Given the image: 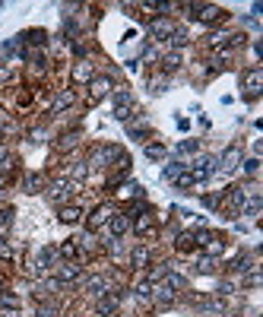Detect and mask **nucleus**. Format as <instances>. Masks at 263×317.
Instances as JSON below:
<instances>
[{"label": "nucleus", "instance_id": "1", "mask_svg": "<svg viewBox=\"0 0 263 317\" xmlns=\"http://www.w3.org/2000/svg\"><path fill=\"white\" fill-rule=\"evenodd\" d=\"M130 111H134V99H130V92H115V118L118 121H127Z\"/></svg>", "mask_w": 263, "mask_h": 317}, {"label": "nucleus", "instance_id": "2", "mask_svg": "<svg viewBox=\"0 0 263 317\" xmlns=\"http://www.w3.org/2000/svg\"><path fill=\"white\" fill-rule=\"evenodd\" d=\"M241 83H244V89H248V96H257V92H260V86H263V70H260V67L244 70Z\"/></svg>", "mask_w": 263, "mask_h": 317}, {"label": "nucleus", "instance_id": "3", "mask_svg": "<svg viewBox=\"0 0 263 317\" xmlns=\"http://www.w3.org/2000/svg\"><path fill=\"white\" fill-rule=\"evenodd\" d=\"M80 276H83V267L77 264V260H70V264L58 267V283H77Z\"/></svg>", "mask_w": 263, "mask_h": 317}, {"label": "nucleus", "instance_id": "4", "mask_svg": "<svg viewBox=\"0 0 263 317\" xmlns=\"http://www.w3.org/2000/svg\"><path fill=\"white\" fill-rule=\"evenodd\" d=\"M89 89H92V102H99V99H105L108 92H111V80L108 77H92V83H89Z\"/></svg>", "mask_w": 263, "mask_h": 317}, {"label": "nucleus", "instance_id": "5", "mask_svg": "<svg viewBox=\"0 0 263 317\" xmlns=\"http://www.w3.org/2000/svg\"><path fill=\"white\" fill-rule=\"evenodd\" d=\"M118 302H121V298H118L115 292H105V295L99 298V305H96V311H99L102 317H108V314H115V311H118Z\"/></svg>", "mask_w": 263, "mask_h": 317}, {"label": "nucleus", "instance_id": "6", "mask_svg": "<svg viewBox=\"0 0 263 317\" xmlns=\"http://www.w3.org/2000/svg\"><path fill=\"white\" fill-rule=\"evenodd\" d=\"M70 194H73V191H70V181H54L51 188H48V197H51V203H64Z\"/></svg>", "mask_w": 263, "mask_h": 317}, {"label": "nucleus", "instance_id": "7", "mask_svg": "<svg viewBox=\"0 0 263 317\" xmlns=\"http://www.w3.org/2000/svg\"><path fill=\"white\" fill-rule=\"evenodd\" d=\"M108 229H111V235H115V238H121V235L130 229V216H127V213H115V216L108 219Z\"/></svg>", "mask_w": 263, "mask_h": 317}, {"label": "nucleus", "instance_id": "8", "mask_svg": "<svg viewBox=\"0 0 263 317\" xmlns=\"http://www.w3.org/2000/svg\"><path fill=\"white\" fill-rule=\"evenodd\" d=\"M153 298H156V302H162V305H172V302H175V289L168 286L165 279H162V283H153Z\"/></svg>", "mask_w": 263, "mask_h": 317}, {"label": "nucleus", "instance_id": "9", "mask_svg": "<svg viewBox=\"0 0 263 317\" xmlns=\"http://www.w3.org/2000/svg\"><path fill=\"white\" fill-rule=\"evenodd\" d=\"M149 32H153V39H172V32H175V26L168 23V20H153L149 23Z\"/></svg>", "mask_w": 263, "mask_h": 317}, {"label": "nucleus", "instance_id": "10", "mask_svg": "<svg viewBox=\"0 0 263 317\" xmlns=\"http://www.w3.org/2000/svg\"><path fill=\"white\" fill-rule=\"evenodd\" d=\"M134 229H137V235H143V238H146V235H153V229H156V216L143 210V213H140V219H137V226H134Z\"/></svg>", "mask_w": 263, "mask_h": 317}, {"label": "nucleus", "instance_id": "11", "mask_svg": "<svg viewBox=\"0 0 263 317\" xmlns=\"http://www.w3.org/2000/svg\"><path fill=\"white\" fill-rule=\"evenodd\" d=\"M73 102H77V92H73V89H67V92H61V96L54 99L51 111H54V115H61V111H67V108H70Z\"/></svg>", "mask_w": 263, "mask_h": 317}, {"label": "nucleus", "instance_id": "12", "mask_svg": "<svg viewBox=\"0 0 263 317\" xmlns=\"http://www.w3.org/2000/svg\"><path fill=\"white\" fill-rule=\"evenodd\" d=\"M54 260H58V248H42L39 251V264H35V270H51V264H54Z\"/></svg>", "mask_w": 263, "mask_h": 317}, {"label": "nucleus", "instance_id": "13", "mask_svg": "<svg viewBox=\"0 0 263 317\" xmlns=\"http://www.w3.org/2000/svg\"><path fill=\"white\" fill-rule=\"evenodd\" d=\"M175 248H178L181 254H191V251L197 248V241H194V232H181V235L175 238Z\"/></svg>", "mask_w": 263, "mask_h": 317}, {"label": "nucleus", "instance_id": "14", "mask_svg": "<svg viewBox=\"0 0 263 317\" xmlns=\"http://www.w3.org/2000/svg\"><path fill=\"white\" fill-rule=\"evenodd\" d=\"M222 16H225V13H222L219 7H200V10H197V20H200V23H219Z\"/></svg>", "mask_w": 263, "mask_h": 317}, {"label": "nucleus", "instance_id": "15", "mask_svg": "<svg viewBox=\"0 0 263 317\" xmlns=\"http://www.w3.org/2000/svg\"><path fill=\"white\" fill-rule=\"evenodd\" d=\"M86 292L105 295V292H108V279H105V276H89V279H86Z\"/></svg>", "mask_w": 263, "mask_h": 317}, {"label": "nucleus", "instance_id": "16", "mask_svg": "<svg viewBox=\"0 0 263 317\" xmlns=\"http://www.w3.org/2000/svg\"><path fill=\"white\" fill-rule=\"evenodd\" d=\"M111 216H115V213H111L108 207H99L96 213H92V219H89V229H102V226H105V222H108Z\"/></svg>", "mask_w": 263, "mask_h": 317}, {"label": "nucleus", "instance_id": "17", "mask_svg": "<svg viewBox=\"0 0 263 317\" xmlns=\"http://www.w3.org/2000/svg\"><path fill=\"white\" fill-rule=\"evenodd\" d=\"M61 222H64V226H73V222H80V216H83V210L80 207H61Z\"/></svg>", "mask_w": 263, "mask_h": 317}, {"label": "nucleus", "instance_id": "18", "mask_svg": "<svg viewBox=\"0 0 263 317\" xmlns=\"http://www.w3.org/2000/svg\"><path fill=\"white\" fill-rule=\"evenodd\" d=\"M130 264H134L137 270H143V267L149 264V248H143V245L134 248V254H130Z\"/></svg>", "mask_w": 263, "mask_h": 317}, {"label": "nucleus", "instance_id": "19", "mask_svg": "<svg viewBox=\"0 0 263 317\" xmlns=\"http://www.w3.org/2000/svg\"><path fill=\"white\" fill-rule=\"evenodd\" d=\"M181 67V54L178 51H172V54H165V58H162V70L165 73H175Z\"/></svg>", "mask_w": 263, "mask_h": 317}, {"label": "nucleus", "instance_id": "20", "mask_svg": "<svg viewBox=\"0 0 263 317\" xmlns=\"http://www.w3.org/2000/svg\"><path fill=\"white\" fill-rule=\"evenodd\" d=\"M73 80L77 83H92V67L89 64H77L73 67Z\"/></svg>", "mask_w": 263, "mask_h": 317}, {"label": "nucleus", "instance_id": "21", "mask_svg": "<svg viewBox=\"0 0 263 317\" xmlns=\"http://www.w3.org/2000/svg\"><path fill=\"white\" fill-rule=\"evenodd\" d=\"M58 254H64V257H70V260H77V257H80V245H77V241H64V245L58 248Z\"/></svg>", "mask_w": 263, "mask_h": 317}, {"label": "nucleus", "instance_id": "22", "mask_svg": "<svg viewBox=\"0 0 263 317\" xmlns=\"http://www.w3.org/2000/svg\"><path fill=\"white\" fill-rule=\"evenodd\" d=\"M70 175H73L70 181H80V184H83V178L89 175V165H86V162H77V165H73V169H70Z\"/></svg>", "mask_w": 263, "mask_h": 317}, {"label": "nucleus", "instance_id": "23", "mask_svg": "<svg viewBox=\"0 0 263 317\" xmlns=\"http://www.w3.org/2000/svg\"><path fill=\"white\" fill-rule=\"evenodd\" d=\"M238 159H241V153H238V146H232V149H229V153H225V159H222V162H225V172H232Z\"/></svg>", "mask_w": 263, "mask_h": 317}, {"label": "nucleus", "instance_id": "24", "mask_svg": "<svg viewBox=\"0 0 263 317\" xmlns=\"http://www.w3.org/2000/svg\"><path fill=\"white\" fill-rule=\"evenodd\" d=\"M197 149H200L197 140H184V143L178 146V153H181V156H191V153H197Z\"/></svg>", "mask_w": 263, "mask_h": 317}, {"label": "nucleus", "instance_id": "25", "mask_svg": "<svg viewBox=\"0 0 263 317\" xmlns=\"http://www.w3.org/2000/svg\"><path fill=\"white\" fill-rule=\"evenodd\" d=\"M244 286H248V289H254V286H260V270H257V267H251V273H248V276H244Z\"/></svg>", "mask_w": 263, "mask_h": 317}, {"label": "nucleus", "instance_id": "26", "mask_svg": "<svg viewBox=\"0 0 263 317\" xmlns=\"http://www.w3.org/2000/svg\"><path fill=\"white\" fill-rule=\"evenodd\" d=\"M39 188H42V175H29V178H26V191H29V194H35Z\"/></svg>", "mask_w": 263, "mask_h": 317}, {"label": "nucleus", "instance_id": "27", "mask_svg": "<svg viewBox=\"0 0 263 317\" xmlns=\"http://www.w3.org/2000/svg\"><path fill=\"white\" fill-rule=\"evenodd\" d=\"M137 295H140V298H153V283H149V279H146V283H140V286H137Z\"/></svg>", "mask_w": 263, "mask_h": 317}, {"label": "nucleus", "instance_id": "28", "mask_svg": "<svg viewBox=\"0 0 263 317\" xmlns=\"http://www.w3.org/2000/svg\"><path fill=\"white\" fill-rule=\"evenodd\" d=\"M184 42H187V32H184V29H175V32H172V45H175V48H181Z\"/></svg>", "mask_w": 263, "mask_h": 317}, {"label": "nucleus", "instance_id": "29", "mask_svg": "<svg viewBox=\"0 0 263 317\" xmlns=\"http://www.w3.org/2000/svg\"><path fill=\"white\" fill-rule=\"evenodd\" d=\"M146 156H149V159H162V156H165V146H159V143H156V146H146Z\"/></svg>", "mask_w": 263, "mask_h": 317}, {"label": "nucleus", "instance_id": "30", "mask_svg": "<svg viewBox=\"0 0 263 317\" xmlns=\"http://www.w3.org/2000/svg\"><path fill=\"white\" fill-rule=\"evenodd\" d=\"M10 222H13V207L10 210H0V229H7Z\"/></svg>", "mask_w": 263, "mask_h": 317}, {"label": "nucleus", "instance_id": "31", "mask_svg": "<svg viewBox=\"0 0 263 317\" xmlns=\"http://www.w3.org/2000/svg\"><path fill=\"white\" fill-rule=\"evenodd\" d=\"M0 305H4V308H20V302H16V295H0Z\"/></svg>", "mask_w": 263, "mask_h": 317}, {"label": "nucleus", "instance_id": "32", "mask_svg": "<svg viewBox=\"0 0 263 317\" xmlns=\"http://www.w3.org/2000/svg\"><path fill=\"white\" fill-rule=\"evenodd\" d=\"M197 270H200V273H210V270H213V260H210V257H200Z\"/></svg>", "mask_w": 263, "mask_h": 317}, {"label": "nucleus", "instance_id": "33", "mask_svg": "<svg viewBox=\"0 0 263 317\" xmlns=\"http://www.w3.org/2000/svg\"><path fill=\"white\" fill-rule=\"evenodd\" d=\"M39 317H54V308H51V305H45V308H39Z\"/></svg>", "mask_w": 263, "mask_h": 317}, {"label": "nucleus", "instance_id": "34", "mask_svg": "<svg viewBox=\"0 0 263 317\" xmlns=\"http://www.w3.org/2000/svg\"><path fill=\"white\" fill-rule=\"evenodd\" d=\"M10 159V153H7V146H4V140H0V165H4Z\"/></svg>", "mask_w": 263, "mask_h": 317}]
</instances>
